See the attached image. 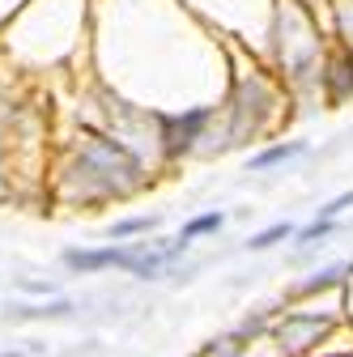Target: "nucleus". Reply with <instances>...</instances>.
Segmentation results:
<instances>
[{"label":"nucleus","mask_w":353,"mask_h":357,"mask_svg":"<svg viewBox=\"0 0 353 357\" xmlns=\"http://www.w3.org/2000/svg\"><path fill=\"white\" fill-rule=\"evenodd\" d=\"M170 255H149V251H123V247H103V251H64V264L77 273H98V268H128V273L153 277Z\"/></svg>","instance_id":"nucleus-1"},{"label":"nucleus","mask_w":353,"mask_h":357,"mask_svg":"<svg viewBox=\"0 0 353 357\" xmlns=\"http://www.w3.org/2000/svg\"><path fill=\"white\" fill-rule=\"evenodd\" d=\"M324 332H328V324H324L320 315H290V319L277 328V340H281V349L302 353V349H311Z\"/></svg>","instance_id":"nucleus-2"},{"label":"nucleus","mask_w":353,"mask_h":357,"mask_svg":"<svg viewBox=\"0 0 353 357\" xmlns=\"http://www.w3.org/2000/svg\"><path fill=\"white\" fill-rule=\"evenodd\" d=\"M204 119H209V111H192L188 119H166V128H170V149H179V145H192L196 141V132L204 128Z\"/></svg>","instance_id":"nucleus-3"},{"label":"nucleus","mask_w":353,"mask_h":357,"mask_svg":"<svg viewBox=\"0 0 353 357\" xmlns=\"http://www.w3.org/2000/svg\"><path fill=\"white\" fill-rule=\"evenodd\" d=\"M306 145L302 141H290V145H277V149H269V153H255L251 158V170H269V166H277V162H285V158H298Z\"/></svg>","instance_id":"nucleus-4"},{"label":"nucleus","mask_w":353,"mask_h":357,"mask_svg":"<svg viewBox=\"0 0 353 357\" xmlns=\"http://www.w3.org/2000/svg\"><path fill=\"white\" fill-rule=\"evenodd\" d=\"M217 226H222V213H204V217H196V221H188V226H183L179 243H192V238H200V234H213Z\"/></svg>","instance_id":"nucleus-5"},{"label":"nucleus","mask_w":353,"mask_h":357,"mask_svg":"<svg viewBox=\"0 0 353 357\" xmlns=\"http://www.w3.org/2000/svg\"><path fill=\"white\" fill-rule=\"evenodd\" d=\"M294 234V226H290V221H277V226H269V230H264V234H255L247 247H255V251H264V247H273V243H281V238H290Z\"/></svg>","instance_id":"nucleus-6"},{"label":"nucleus","mask_w":353,"mask_h":357,"mask_svg":"<svg viewBox=\"0 0 353 357\" xmlns=\"http://www.w3.org/2000/svg\"><path fill=\"white\" fill-rule=\"evenodd\" d=\"M153 226V217H137V221H119V226H111V238H128V234H141Z\"/></svg>","instance_id":"nucleus-7"},{"label":"nucleus","mask_w":353,"mask_h":357,"mask_svg":"<svg viewBox=\"0 0 353 357\" xmlns=\"http://www.w3.org/2000/svg\"><path fill=\"white\" fill-rule=\"evenodd\" d=\"M340 273H345V264H336V268H328V273H320L315 281H306V285H302V294H315V289H324V285H332V281H340Z\"/></svg>","instance_id":"nucleus-8"},{"label":"nucleus","mask_w":353,"mask_h":357,"mask_svg":"<svg viewBox=\"0 0 353 357\" xmlns=\"http://www.w3.org/2000/svg\"><path fill=\"white\" fill-rule=\"evenodd\" d=\"M349 204H353V192H345V196H336V200H328V204L320 208V217H324V221H332V217H336L340 208H349Z\"/></svg>","instance_id":"nucleus-9"},{"label":"nucleus","mask_w":353,"mask_h":357,"mask_svg":"<svg viewBox=\"0 0 353 357\" xmlns=\"http://www.w3.org/2000/svg\"><path fill=\"white\" fill-rule=\"evenodd\" d=\"M328 230H332V221H315V226H306L298 238H302V243H315V238H324Z\"/></svg>","instance_id":"nucleus-10"}]
</instances>
